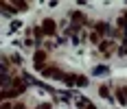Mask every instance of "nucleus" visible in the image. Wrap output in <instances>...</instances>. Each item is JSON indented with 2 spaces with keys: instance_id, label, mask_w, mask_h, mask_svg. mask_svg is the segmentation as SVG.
I'll return each mask as SVG.
<instances>
[{
  "instance_id": "obj_1",
  "label": "nucleus",
  "mask_w": 127,
  "mask_h": 109,
  "mask_svg": "<svg viewBox=\"0 0 127 109\" xmlns=\"http://www.w3.org/2000/svg\"><path fill=\"white\" fill-rule=\"evenodd\" d=\"M42 31H44V35H55V31H57V24H55V20L46 18V20L42 22Z\"/></svg>"
},
{
  "instance_id": "obj_3",
  "label": "nucleus",
  "mask_w": 127,
  "mask_h": 109,
  "mask_svg": "<svg viewBox=\"0 0 127 109\" xmlns=\"http://www.w3.org/2000/svg\"><path fill=\"white\" fill-rule=\"evenodd\" d=\"M81 24H86V15H83L81 11H75L72 13V33H75Z\"/></svg>"
},
{
  "instance_id": "obj_4",
  "label": "nucleus",
  "mask_w": 127,
  "mask_h": 109,
  "mask_svg": "<svg viewBox=\"0 0 127 109\" xmlns=\"http://www.w3.org/2000/svg\"><path fill=\"white\" fill-rule=\"evenodd\" d=\"M42 72H44V76H53V79H64L62 70H59V68H55V65H51V68H44Z\"/></svg>"
},
{
  "instance_id": "obj_5",
  "label": "nucleus",
  "mask_w": 127,
  "mask_h": 109,
  "mask_svg": "<svg viewBox=\"0 0 127 109\" xmlns=\"http://www.w3.org/2000/svg\"><path fill=\"white\" fill-rule=\"evenodd\" d=\"M116 98L121 105H127V87H118L116 89Z\"/></svg>"
},
{
  "instance_id": "obj_7",
  "label": "nucleus",
  "mask_w": 127,
  "mask_h": 109,
  "mask_svg": "<svg viewBox=\"0 0 127 109\" xmlns=\"http://www.w3.org/2000/svg\"><path fill=\"white\" fill-rule=\"evenodd\" d=\"M99 94H101V96H105V98H110V89H107L105 85H101V87H99Z\"/></svg>"
},
{
  "instance_id": "obj_8",
  "label": "nucleus",
  "mask_w": 127,
  "mask_h": 109,
  "mask_svg": "<svg viewBox=\"0 0 127 109\" xmlns=\"http://www.w3.org/2000/svg\"><path fill=\"white\" fill-rule=\"evenodd\" d=\"M15 9H29V4L26 2H15Z\"/></svg>"
},
{
  "instance_id": "obj_11",
  "label": "nucleus",
  "mask_w": 127,
  "mask_h": 109,
  "mask_svg": "<svg viewBox=\"0 0 127 109\" xmlns=\"http://www.w3.org/2000/svg\"><path fill=\"white\" fill-rule=\"evenodd\" d=\"M125 44H127V42H125ZM125 52H127V50H125Z\"/></svg>"
},
{
  "instance_id": "obj_6",
  "label": "nucleus",
  "mask_w": 127,
  "mask_h": 109,
  "mask_svg": "<svg viewBox=\"0 0 127 109\" xmlns=\"http://www.w3.org/2000/svg\"><path fill=\"white\" fill-rule=\"evenodd\" d=\"M107 31H110V26L105 24V22H96V35H107Z\"/></svg>"
},
{
  "instance_id": "obj_10",
  "label": "nucleus",
  "mask_w": 127,
  "mask_h": 109,
  "mask_svg": "<svg viewBox=\"0 0 127 109\" xmlns=\"http://www.w3.org/2000/svg\"><path fill=\"white\" fill-rule=\"evenodd\" d=\"M37 109H51V103H44V105H39Z\"/></svg>"
},
{
  "instance_id": "obj_2",
  "label": "nucleus",
  "mask_w": 127,
  "mask_h": 109,
  "mask_svg": "<svg viewBox=\"0 0 127 109\" xmlns=\"http://www.w3.org/2000/svg\"><path fill=\"white\" fill-rule=\"evenodd\" d=\"M33 61H35V68H37V70H44V65H46V63H44V61H46V52H44V50H37V52L33 55Z\"/></svg>"
},
{
  "instance_id": "obj_9",
  "label": "nucleus",
  "mask_w": 127,
  "mask_h": 109,
  "mask_svg": "<svg viewBox=\"0 0 127 109\" xmlns=\"http://www.w3.org/2000/svg\"><path fill=\"white\" fill-rule=\"evenodd\" d=\"M0 109H13L11 103H0Z\"/></svg>"
}]
</instances>
